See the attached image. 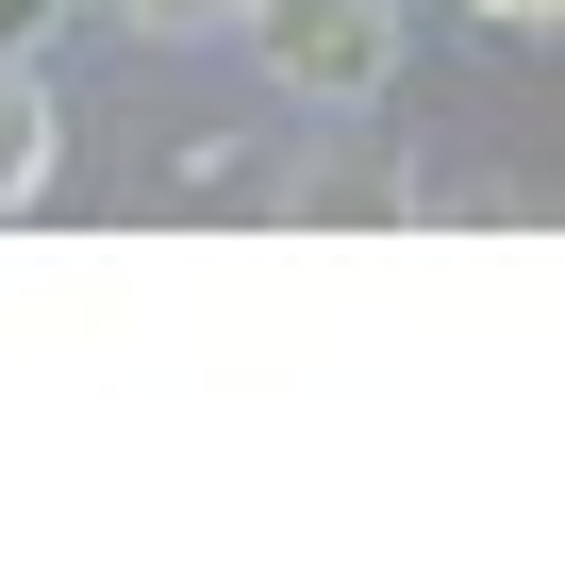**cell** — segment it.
I'll return each instance as SVG.
<instances>
[{"mask_svg":"<svg viewBox=\"0 0 565 565\" xmlns=\"http://www.w3.org/2000/svg\"><path fill=\"white\" fill-rule=\"evenodd\" d=\"M249 67L300 100V117H366L399 84V0H249Z\"/></svg>","mask_w":565,"mask_h":565,"instance_id":"1","label":"cell"},{"mask_svg":"<svg viewBox=\"0 0 565 565\" xmlns=\"http://www.w3.org/2000/svg\"><path fill=\"white\" fill-rule=\"evenodd\" d=\"M67 167V117H51V84H34V51H0V216H18L34 183Z\"/></svg>","mask_w":565,"mask_h":565,"instance_id":"2","label":"cell"},{"mask_svg":"<svg viewBox=\"0 0 565 565\" xmlns=\"http://www.w3.org/2000/svg\"><path fill=\"white\" fill-rule=\"evenodd\" d=\"M117 18H134V34H233L249 0H117Z\"/></svg>","mask_w":565,"mask_h":565,"instance_id":"3","label":"cell"},{"mask_svg":"<svg viewBox=\"0 0 565 565\" xmlns=\"http://www.w3.org/2000/svg\"><path fill=\"white\" fill-rule=\"evenodd\" d=\"M51 18H67V0H0V51H34V34H51Z\"/></svg>","mask_w":565,"mask_h":565,"instance_id":"4","label":"cell"},{"mask_svg":"<svg viewBox=\"0 0 565 565\" xmlns=\"http://www.w3.org/2000/svg\"><path fill=\"white\" fill-rule=\"evenodd\" d=\"M466 18H499V34H548V18H565V0H466Z\"/></svg>","mask_w":565,"mask_h":565,"instance_id":"5","label":"cell"}]
</instances>
